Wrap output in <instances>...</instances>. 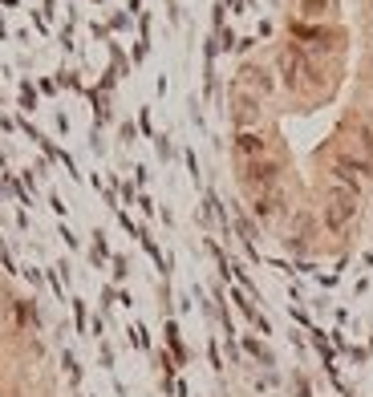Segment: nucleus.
<instances>
[{"instance_id":"39448f33","label":"nucleus","mask_w":373,"mask_h":397,"mask_svg":"<svg viewBox=\"0 0 373 397\" xmlns=\"http://www.w3.org/2000/svg\"><path fill=\"white\" fill-rule=\"evenodd\" d=\"M255 118H260V102H255L252 94H239L236 97V122L239 126H252Z\"/></svg>"},{"instance_id":"20e7f679","label":"nucleus","mask_w":373,"mask_h":397,"mask_svg":"<svg viewBox=\"0 0 373 397\" xmlns=\"http://www.w3.org/2000/svg\"><path fill=\"white\" fill-rule=\"evenodd\" d=\"M349 219H353V199H345V195H333V199H329V207H325V223L337 231V227H345Z\"/></svg>"},{"instance_id":"f257e3e1","label":"nucleus","mask_w":373,"mask_h":397,"mask_svg":"<svg viewBox=\"0 0 373 397\" xmlns=\"http://www.w3.org/2000/svg\"><path fill=\"white\" fill-rule=\"evenodd\" d=\"M276 174H280V167H276L272 158H255V162H244V183H248L252 190L272 187Z\"/></svg>"},{"instance_id":"7ed1b4c3","label":"nucleus","mask_w":373,"mask_h":397,"mask_svg":"<svg viewBox=\"0 0 373 397\" xmlns=\"http://www.w3.org/2000/svg\"><path fill=\"white\" fill-rule=\"evenodd\" d=\"M293 37L309 41V49H313V53H325V49H329V41H333V33H329V29H313V25H304V20H296Z\"/></svg>"},{"instance_id":"f03ea898","label":"nucleus","mask_w":373,"mask_h":397,"mask_svg":"<svg viewBox=\"0 0 373 397\" xmlns=\"http://www.w3.org/2000/svg\"><path fill=\"white\" fill-rule=\"evenodd\" d=\"M236 154L244 158V162L268 158V142H264V134H255V130H239V134H236Z\"/></svg>"},{"instance_id":"6e6552de","label":"nucleus","mask_w":373,"mask_h":397,"mask_svg":"<svg viewBox=\"0 0 373 397\" xmlns=\"http://www.w3.org/2000/svg\"><path fill=\"white\" fill-rule=\"evenodd\" d=\"M300 13L304 17H325L329 13V0H300Z\"/></svg>"},{"instance_id":"0eeeda50","label":"nucleus","mask_w":373,"mask_h":397,"mask_svg":"<svg viewBox=\"0 0 373 397\" xmlns=\"http://www.w3.org/2000/svg\"><path fill=\"white\" fill-rule=\"evenodd\" d=\"M337 170H353V174H373L370 162H361L353 154H337Z\"/></svg>"},{"instance_id":"1a4fd4ad","label":"nucleus","mask_w":373,"mask_h":397,"mask_svg":"<svg viewBox=\"0 0 373 397\" xmlns=\"http://www.w3.org/2000/svg\"><path fill=\"white\" fill-rule=\"evenodd\" d=\"M370 69H373V53H370Z\"/></svg>"},{"instance_id":"423d86ee","label":"nucleus","mask_w":373,"mask_h":397,"mask_svg":"<svg viewBox=\"0 0 373 397\" xmlns=\"http://www.w3.org/2000/svg\"><path fill=\"white\" fill-rule=\"evenodd\" d=\"M244 81H248L252 90H260V94H268V90H272L268 74H264V69H255V65H248V69H244Z\"/></svg>"}]
</instances>
